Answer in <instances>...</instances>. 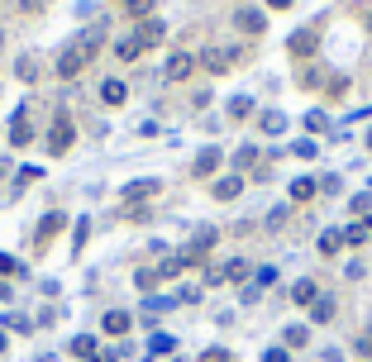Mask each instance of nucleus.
I'll list each match as a JSON object with an SVG mask.
<instances>
[{
	"instance_id": "obj_1",
	"label": "nucleus",
	"mask_w": 372,
	"mask_h": 362,
	"mask_svg": "<svg viewBox=\"0 0 372 362\" xmlns=\"http://www.w3.org/2000/svg\"><path fill=\"white\" fill-rule=\"evenodd\" d=\"M95 48H100L95 38L77 43V48H62V53H58V77H62V82H72V77H77V72H82V67L95 58Z\"/></svg>"
},
{
	"instance_id": "obj_2",
	"label": "nucleus",
	"mask_w": 372,
	"mask_h": 362,
	"mask_svg": "<svg viewBox=\"0 0 372 362\" xmlns=\"http://www.w3.org/2000/svg\"><path fill=\"white\" fill-rule=\"evenodd\" d=\"M210 248H215V229H200V234H196V243L182 248L177 258H182V267L191 272V267H200V263H205V253H210Z\"/></svg>"
},
{
	"instance_id": "obj_3",
	"label": "nucleus",
	"mask_w": 372,
	"mask_h": 362,
	"mask_svg": "<svg viewBox=\"0 0 372 362\" xmlns=\"http://www.w3.org/2000/svg\"><path fill=\"white\" fill-rule=\"evenodd\" d=\"M248 263H244V258H229V263H220V267H210V276H205V281H210V286H220V281H244V276H248Z\"/></svg>"
},
{
	"instance_id": "obj_4",
	"label": "nucleus",
	"mask_w": 372,
	"mask_h": 362,
	"mask_svg": "<svg viewBox=\"0 0 372 362\" xmlns=\"http://www.w3.org/2000/svg\"><path fill=\"white\" fill-rule=\"evenodd\" d=\"M72 138H77L72 119H58V124H53V134H48V153H53V158H62V153L72 148Z\"/></svg>"
},
{
	"instance_id": "obj_5",
	"label": "nucleus",
	"mask_w": 372,
	"mask_h": 362,
	"mask_svg": "<svg viewBox=\"0 0 372 362\" xmlns=\"http://www.w3.org/2000/svg\"><path fill=\"white\" fill-rule=\"evenodd\" d=\"M196 77V58L191 53H172L167 58V82H191Z\"/></svg>"
},
{
	"instance_id": "obj_6",
	"label": "nucleus",
	"mask_w": 372,
	"mask_h": 362,
	"mask_svg": "<svg viewBox=\"0 0 372 362\" xmlns=\"http://www.w3.org/2000/svg\"><path fill=\"white\" fill-rule=\"evenodd\" d=\"M34 129H29V110H14V124H10V143L14 148H29Z\"/></svg>"
},
{
	"instance_id": "obj_7",
	"label": "nucleus",
	"mask_w": 372,
	"mask_h": 362,
	"mask_svg": "<svg viewBox=\"0 0 372 362\" xmlns=\"http://www.w3.org/2000/svg\"><path fill=\"white\" fill-rule=\"evenodd\" d=\"M239 191H244V177H239V172H229V177H220L215 186H210V195H215V200H234Z\"/></svg>"
},
{
	"instance_id": "obj_8",
	"label": "nucleus",
	"mask_w": 372,
	"mask_h": 362,
	"mask_svg": "<svg viewBox=\"0 0 372 362\" xmlns=\"http://www.w3.org/2000/svg\"><path fill=\"white\" fill-rule=\"evenodd\" d=\"M286 48H291L296 58H310V53H315V29H296V34L286 38Z\"/></svg>"
},
{
	"instance_id": "obj_9",
	"label": "nucleus",
	"mask_w": 372,
	"mask_h": 362,
	"mask_svg": "<svg viewBox=\"0 0 372 362\" xmlns=\"http://www.w3.org/2000/svg\"><path fill=\"white\" fill-rule=\"evenodd\" d=\"M368 234H372V215H363L358 224H349V229H344V243H349V248H358V243H368Z\"/></svg>"
},
{
	"instance_id": "obj_10",
	"label": "nucleus",
	"mask_w": 372,
	"mask_h": 362,
	"mask_svg": "<svg viewBox=\"0 0 372 362\" xmlns=\"http://www.w3.org/2000/svg\"><path fill=\"white\" fill-rule=\"evenodd\" d=\"M234 24H239L244 34H263V24H268V19H263V10H239V14H234Z\"/></svg>"
},
{
	"instance_id": "obj_11",
	"label": "nucleus",
	"mask_w": 372,
	"mask_h": 362,
	"mask_svg": "<svg viewBox=\"0 0 372 362\" xmlns=\"http://www.w3.org/2000/svg\"><path fill=\"white\" fill-rule=\"evenodd\" d=\"M215 167H220V148H200V158L191 162V172H196V177H210Z\"/></svg>"
},
{
	"instance_id": "obj_12",
	"label": "nucleus",
	"mask_w": 372,
	"mask_h": 362,
	"mask_svg": "<svg viewBox=\"0 0 372 362\" xmlns=\"http://www.w3.org/2000/svg\"><path fill=\"white\" fill-rule=\"evenodd\" d=\"M148 195H158V181H134V186H124V200H129V205H143Z\"/></svg>"
},
{
	"instance_id": "obj_13",
	"label": "nucleus",
	"mask_w": 372,
	"mask_h": 362,
	"mask_svg": "<svg viewBox=\"0 0 372 362\" xmlns=\"http://www.w3.org/2000/svg\"><path fill=\"white\" fill-rule=\"evenodd\" d=\"M139 53H143V38H139V34H129V38L115 43V58H124V62H134Z\"/></svg>"
},
{
	"instance_id": "obj_14",
	"label": "nucleus",
	"mask_w": 372,
	"mask_h": 362,
	"mask_svg": "<svg viewBox=\"0 0 372 362\" xmlns=\"http://www.w3.org/2000/svg\"><path fill=\"white\" fill-rule=\"evenodd\" d=\"M100 329L119 339V334H129V315H119V310H105V319H100Z\"/></svg>"
},
{
	"instance_id": "obj_15",
	"label": "nucleus",
	"mask_w": 372,
	"mask_h": 362,
	"mask_svg": "<svg viewBox=\"0 0 372 362\" xmlns=\"http://www.w3.org/2000/svg\"><path fill=\"white\" fill-rule=\"evenodd\" d=\"M200 62H205V72H215V77H220V72H229V53H220V48H205V58H200Z\"/></svg>"
},
{
	"instance_id": "obj_16",
	"label": "nucleus",
	"mask_w": 372,
	"mask_h": 362,
	"mask_svg": "<svg viewBox=\"0 0 372 362\" xmlns=\"http://www.w3.org/2000/svg\"><path fill=\"white\" fill-rule=\"evenodd\" d=\"M62 224H67V219H62L58 210H53V215H43V224H38V243H48V239H53V234H58Z\"/></svg>"
},
{
	"instance_id": "obj_17",
	"label": "nucleus",
	"mask_w": 372,
	"mask_h": 362,
	"mask_svg": "<svg viewBox=\"0 0 372 362\" xmlns=\"http://www.w3.org/2000/svg\"><path fill=\"white\" fill-rule=\"evenodd\" d=\"M291 300H296V305H315V281H310V276H301V281H296V291H291Z\"/></svg>"
},
{
	"instance_id": "obj_18",
	"label": "nucleus",
	"mask_w": 372,
	"mask_h": 362,
	"mask_svg": "<svg viewBox=\"0 0 372 362\" xmlns=\"http://www.w3.org/2000/svg\"><path fill=\"white\" fill-rule=\"evenodd\" d=\"M124 95H129L124 82H105V86H100V100H105V105H124Z\"/></svg>"
},
{
	"instance_id": "obj_19",
	"label": "nucleus",
	"mask_w": 372,
	"mask_h": 362,
	"mask_svg": "<svg viewBox=\"0 0 372 362\" xmlns=\"http://www.w3.org/2000/svg\"><path fill=\"white\" fill-rule=\"evenodd\" d=\"M310 315H315V324H329V319H334V300H329V295H315V310H310Z\"/></svg>"
},
{
	"instance_id": "obj_20",
	"label": "nucleus",
	"mask_w": 372,
	"mask_h": 362,
	"mask_svg": "<svg viewBox=\"0 0 372 362\" xmlns=\"http://www.w3.org/2000/svg\"><path fill=\"white\" fill-rule=\"evenodd\" d=\"M281 339H286V348H305V343H310V329H305V324H291Z\"/></svg>"
},
{
	"instance_id": "obj_21",
	"label": "nucleus",
	"mask_w": 372,
	"mask_h": 362,
	"mask_svg": "<svg viewBox=\"0 0 372 362\" xmlns=\"http://www.w3.org/2000/svg\"><path fill=\"white\" fill-rule=\"evenodd\" d=\"M72 353L91 362V358H95V339H91V334H77V339H72Z\"/></svg>"
},
{
	"instance_id": "obj_22",
	"label": "nucleus",
	"mask_w": 372,
	"mask_h": 362,
	"mask_svg": "<svg viewBox=\"0 0 372 362\" xmlns=\"http://www.w3.org/2000/svg\"><path fill=\"white\" fill-rule=\"evenodd\" d=\"M339 243H344V234H339V229L320 234V253H325V258H334V253H339Z\"/></svg>"
},
{
	"instance_id": "obj_23",
	"label": "nucleus",
	"mask_w": 372,
	"mask_h": 362,
	"mask_svg": "<svg viewBox=\"0 0 372 362\" xmlns=\"http://www.w3.org/2000/svg\"><path fill=\"white\" fill-rule=\"evenodd\" d=\"M139 38H143V48H153V43L163 38V24H158V19H148V24L139 29Z\"/></svg>"
},
{
	"instance_id": "obj_24",
	"label": "nucleus",
	"mask_w": 372,
	"mask_h": 362,
	"mask_svg": "<svg viewBox=\"0 0 372 362\" xmlns=\"http://www.w3.org/2000/svg\"><path fill=\"white\" fill-rule=\"evenodd\" d=\"M172 348H177V343H172L167 334H153V339H148V353H158V358H167Z\"/></svg>"
},
{
	"instance_id": "obj_25",
	"label": "nucleus",
	"mask_w": 372,
	"mask_h": 362,
	"mask_svg": "<svg viewBox=\"0 0 372 362\" xmlns=\"http://www.w3.org/2000/svg\"><path fill=\"white\" fill-rule=\"evenodd\" d=\"M310 195H315V181H305V177L291 181V200H310Z\"/></svg>"
},
{
	"instance_id": "obj_26",
	"label": "nucleus",
	"mask_w": 372,
	"mask_h": 362,
	"mask_svg": "<svg viewBox=\"0 0 372 362\" xmlns=\"http://www.w3.org/2000/svg\"><path fill=\"white\" fill-rule=\"evenodd\" d=\"M14 72H19V82H34V77H38V62H34V58H19Z\"/></svg>"
},
{
	"instance_id": "obj_27",
	"label": "nucleus",
	"mask_w": 372,
	"mask_h": 362,
	"mask_svg": "<svg viewBox=\"0 0 372 362\" xmlns=\"http://www.w3.org/2000/svg\"><path fill=\"white\" fill-rule=\"evenodd\" d=\"M248 110H253V100H248V95H234V100H229V114H234V119H244Z\"/></svg>"
},
{
	"instance_id": "obj_28",
	"label": "nucleus",
	"mask_w": 372,
	"mask_h": 362,
	"mask_svg": "<svg viewBox=\"0 0 372 362\" xmlns=\"http://www.w3.org/2000/svg\"><path fill=\"white\" fill-rule=\"evenodd\" d=\"M272 281H277V272H272V267H258V272H253V286H258V291H268Z\"/></svg>"
},
{
	"instance_id": "obj_29",
	"label": "nucleus",
	"mask_w": 372,
	"mask_h": 362,
	"mask_svg": "<svg viewBox=\"0 0 372 362\" xmlns=\"http://www.w3.org/2000/svg\"><path fill=\"white\" fill-rule=\"evenodd\" d=\"M0 276H24V267H19L10 253H0Z\"/></svg>"
},
{
	"instance_id": "obj_30",
	"label": "nucleus",
	"mask_w": 372,
	"mask_h": 362,
	"mask_svg": "<svg viewBox=\"0 0 372 362\" xmlns=\"http://www.w3.org/2000/svg\"><path fill=\"white\" fill-rule=\"evenodd\" d=\"M153 5H158V0H129V14L143 19V14H153Z\"/></svg>"
},
{
	"instance_id": "obj_31",
	"label": "nucleus",
	"mask_w": 372,
	"mask_h": 362,
	"mask_svg": "<svg viewBox=\"0 0 372 362\" xmlns=\"http://www.w3.org/2000/svg\"><path fill=\"white\" fill-rule=\"evenodd\" d=\"M134 281H139V291H153V286H158V272L148 267V272H139V276H134Z\"/></svg>"
},
{
	"instance_id": "obj_32",
	"label": "nucleus",
	"mask_w": 372,
	"mask_h": 362,
	"mask_svg": "<svg viewBox=\"0 0 372 362\" xmlns=\"http://www.w3.org/2000/svg\"><path fill=\"white\" fill-rule=\"evenodd\" d=\"M253 158H258V148H239V153H234L239 167H253Z\"/></svg>"
},
{
	"instance_id": "obj_33",
	"label": "nucleus",
	"mask_w": 372,
	"mask_h": 362,
	"mask_svg": "<svg viewBox=\"0 0 372 362\" xmlns=\"http://www.w3.org/2000/svg\"><path fill=\"white\" fill-rule=\"evenodd\" d=\"M344 90H349V82H344V77H334V82H329V90H325V95H329V100H339Z\"/></svg>"
},
{
	"instance_id": "obj_34",
	"label": "nucleus",
	"mask_w": 372,
	"mask_h": 362,
	"mask_svg": "<svg viewBox=\"0 0 372 362\" xmlns=\"http://www.w3.org/2000/svg\"><path fill=\"white\" fill-rule=\"evenodd\" d=\"M263 124H268V134H281V129H286V119H281V114H263Z\"/></svg>"
},
{
	"instance_id": "obj_35",
	"label": "nucleus",
	"mask_w": 372,
	"mask_h": 362,
	"mask_svg": "<svg viewBox=\"0 0 372 362\" xmlns=\"http://www.w3.org/2000/svg\"><path fill=\"white\" fill-rule=\"evenodd\" d=\"M305 129L310 134H325V114H305Z\"/></svg>"
},
{
	"instance_id": "obj_36",
	"label": "nucleus",
	"mask_w": 372,
	"mask_h": 362,
	"mask_svg": "<svg viewBox=\"0 0 372 362\" xmlns=\"http://www.w3.org/2000/svg\"><path fill=\"white\" fill-rule=\"evenodd\" d=\"M291 153H296V158H315V143H310V138H301V143H296Z\"/></svg>"
},
{
	"instance_id": "obj_37",
	"label": "nucleus",
	"mask_w": 372,
	"mask_h": 362,
	"mask_svg": "<svg viewBox=\"0 0 372 362\" xmlns=\"http://www.w3.org/2000/svg\"><path fill=\"white\" fill-rule=\"evenodd\" d=\"M353 210H358V215H372V195H353Z\"/></svg>"
},
{
	"instance_id": "obj_38",
	"label": "nucleus",
	"mask_w": 372,
	"mask_h": 362,
	"mask_svg": "<svg viewBox=\"0 0 372 362\" xmlns=\"http://www.w3.org/2000/svg\"><path fill=\"white\" fill-rule=\"evenodd\" d=\"M14 181H19V186H29V181H38V167H19V177H14Z\"/></svg>"
},
{
	"instance_id": "obj_39",
	"label": "nucleus",
	"mask_w": 372,
	"mask_h": 362,
	"mask_svg": "<svg viewBox=\"0 0 372 362\" xmlns=\"http://www.w3.org/2000/svg\"><path fill=\"white\" fill-rule=\"evenodd\" d=\"M200 362H229V353L224 348H210V353H200Z\"/></svg>"
},
{
	"instance_id": "obj_40",
	"label": "nucleus",
	"mask_w": 372,
	"mask_h": 362,
	"mask_svg": "<svg viewBox=\"0 0 372 362\" xmlns=\"http://www.w3.org/2000/svg\"><path fill=\"white\" fill-rule=\"evenodd\" d=\"M263 362H286V348H272V353H268Z\"/></svg>"
},
{
	"instance_id": "obj_41",
	"label": "nucleus",
	"mask_w": 372,
	"mask_h": 362,
	"mask_svg": "<svg viewBox=\"0 0 372 362\" xmlns=\"http://www.w3.org/2000/svg\"><path fill=\"white\" fill-rule=\"evenodd\" d=\"M268 10H291V0H263Z\"/></svg>"
},
{
	"instance_id": "obj_42",
	"label": "nucleus",
	"mask_w": 372,
	"mask_h": 362,
	"mask_svg": "<svg viewBox=\"0 0 372 362\" xmlns=\"http://www.w3.org/2000/svg\"><path fill=\"white\" fill-rule=\"evenodd\" d=\"M0 353H5V334H0Z\"/></svg>"
},
{
	"instance_id": "obj_43",
	"label": "nucleus",
	"mask_w": 372,
	"mask_h": 362,
	"mask_svg": "<svg viewBox=\"0 0 372 362\" xmlns=\"http://www.w3.org/2000/svg\"><path fill=\"white\" fill-rule=\"evenodd\" d=\"M91 362H110V358H91Z\"/></svg>"
},
{
	"instance_id": "obj_44",
	"label": "nucleus",
	"mask_w": 372,
	"mask_h": 362,
	"mask_svg": "<svg viewBox=\"0 0 372 362\" xmlns=\"http://www.w3.org/2000/svg\"><path fill=\"white\" fill-rule=\"evenodd\" d=\"M368 148H372V134H368Z\"/></svg>"
}]
</instances>
